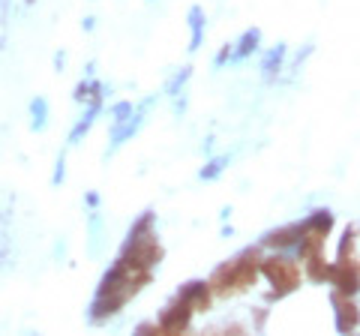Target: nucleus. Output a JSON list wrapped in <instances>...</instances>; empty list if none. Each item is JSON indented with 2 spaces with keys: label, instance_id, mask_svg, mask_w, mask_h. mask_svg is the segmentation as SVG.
<instances>
[{
  "label": "nucleus",
  "instance_id": "nucleus-1",
  "mask_svg": "<svg viewBox=\"0 0 360 336\" xmlns=\"http://www.w3.org/2000/svg\"><path fill=\"white\" fill-rule=\"evenodd\" d=\"M250 283H255V259L252 252H246L243 259H234L231 264H225L213 276V285L219 291H229V288H246Z\"/></svg>",
  "mask_w": 360,
  "mask_h": 336
},
{
  "label": "nucleus",
  "instance_id": "nucleus-2",
  "mask_svg": "<svg viewBox=\"0 0 360 336\" xmlns=\"http://www.w3.org/2000/svg\"><path fill=\"white\" fill-rule=\"evenodd\" d=\"M264 273L270 276V283L279 285L276 288V297H283V295H288V291H295L297 283H300L297 264L288 261V259H267L264 261Z\"/></svg>",
  "mask_w": 360,
  "mask_h": 336
},
{
  "label": "nucleus",
  "instance_id": "nucleus-3",
  "mask_svg": "<svg viewBox=\"0 0 360 336\" xmlns=\"http://www.w3.org/2000/svg\"><path fill=\"white\" fill-rule=\"evenodd\" d=\"M189 318H193V306H189L186 300L177 295V300H174V304L162 309V316H160V328H162L165 333L186 330V328H189Z\"/></svg>",
  "mask_w": 360,
  "mask_h": 336
},
{
  "label": "nucleus",
  "instance_id": "nucleus-4",
  "mask_svg": "<svg viewBox=\"0 0 360 336\" xmlns=\"http://www.w3.org/2000/svg\"><path fill=\"white\" fill-rule=\"evenodd\" d=\"M180 297H184V300H186V304L193 306V309H207V304H210L205 283H189L184 291H180Z\"/></svg>",
  "mask_w": 360,
  "mask_h": 336
},
{
  "label": "nucleus",
  "instance_id": "nucleus-5",
  "mask_svg": "<svg viewBox=\"0 0 360 336\" xmlns=\"http://www.w3.org/2000/svg\"><path fill=\"white\" fill-rule=\"evenodd\" d=\"M336 306H340V312H336V316H340V318H336V328H340V330H354L357 321H360L354 304H348V300L336 297Z\"/></svg>",
  "mask_w": 360,
  "mask_h": 336
},
{
  "label": "nucleus",
  "instance_id": "nucleus-6",
  "mask_svg": "<svg viewBox=\"0 0 360 336\" xmlns=\"http://www.w3.org/2000/svg\"><path fill=\"white\" fill-rule=\"evenodd\" d=\"M201 9H193V49H198V42H201Z\"/></svg>",
  "mask_w": 360,
  "mask_h": 336
},
{
  "label": "nucleus",
  "instance_id": "nucleus-7",
  "mask_svg": "<svg viewBox=\"0 0 360 336\" xmlns=\"http://www.w3.org/2000/svg\"><path fill=\"white\" fill-rule=\"evenodd\" d=\"M255 42H258V30L246 33V37H243V49H240L238 58H243V54H250V49H255Z\"/></svg>",
  "mask_w": 360,
  "mask_h": 336
}]
</instances>
